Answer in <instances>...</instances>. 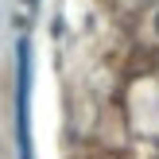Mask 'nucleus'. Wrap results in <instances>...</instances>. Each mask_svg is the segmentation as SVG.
Returning a JSON list of instances; mask_svg holds the SVG:
<instances>
[{
  "instance_id": "1",
  "label": "nucleus",
  "mask_w": 159,
  "mask_h": 159,
  "mask_svg": "<svg viewBox=\"0 0 159 159\" xmlns=\"http://www.w3.org/2000/svg\"><path fill=\"white\" fill-rule=\"evenodd\" d=\"M16 144H20V159L31 155V43L20 39V66H16Z\"/></svg>"
},
{
  "instance_id": "2",
  "label": "nucleus",
  "mask_w": 159,
  "mask_h": 159,
  "mask_svg": "<svg viewBox=\"0 0 159 159\" xmlns=\"http://www.w3.org/2000/svg\"><path fill=\"white\" fill-rule=\"evenodd\" d=\"M155 35H159V12H155Z\"/></svg>"
}]
</instances>
